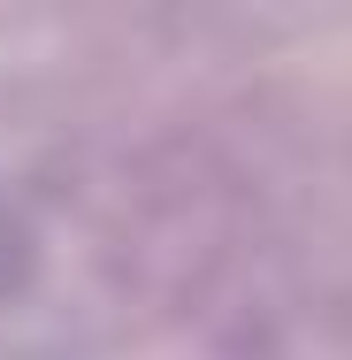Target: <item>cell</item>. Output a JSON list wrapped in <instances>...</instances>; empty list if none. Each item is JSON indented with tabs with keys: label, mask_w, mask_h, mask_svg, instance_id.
I'll use <instances>...</instances> for the list:
<instances>
[{
	"label": "cell",
	"mask_w": 352,
	"mask_h": 360,
	"mask_svg": "<svg viewBox=\"0 0 352 360\" xmlns=\"http://www.w3.org/2000/svg\"><path fill=\"white\" fill-rule=\"evenodd\" d=\"M31 269H39V245H31V230H23V222L0 207V299L31 284Z\"/></svg>",
	"instance_id": "1"
},
{
	"label": "cell",
	"mask_w": 352,
	"mask_h": 360,
	"mask_svg": "<svg viewBox=\"0 0 352 360\" xmlns=\"http://www.w3.org/2000/svg\"><path fill=\"white\" fill-rule=\"evenodd\" d=\"M0 360H39V353H0Z\"/></svg>",
	"instance_id": "2"
}]
</instances>
